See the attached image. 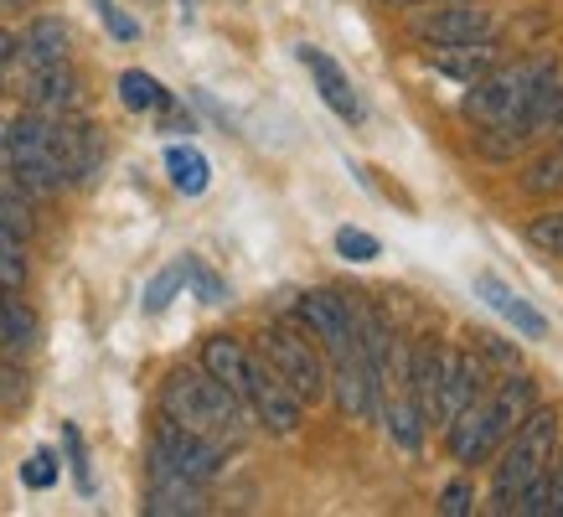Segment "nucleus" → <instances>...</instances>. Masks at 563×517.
<instances>
[{
    "instance_id": "1",
    "label": "nucleus",
    "mask_w": 563,
    "mask_h": 517,
    "mask_svg": "<svg viewBox=\"0 0 563 517\" xmlns=\"http://www.w3.org/2000/svg\"><path fill=\"white\" fill-rule=\"evenodd\" d=\"M538 404V383L528 373H512V378L492 383V394L471 398L465 409H455L444 419V446L461 465H476V461H492L501 440L522 425V414Z\"/></svg>"
},
{
    "instance_id": "2",
    "label": "nucleus",
    "mask_w": 563,
    "mask_h": 517,
    "mask_svg": "<svg viewBox=\"0 0 563 517\" xmlns=\"http://www.w3.org/2000/svg\"><path fill=\"white\" fill-rule=\"evenodd\" d=\"M161 414L207 435V440H218V446L239 440L243 425H249V404L233 388H222L207 367H176L172 378L161 383Z\"/></svg>"
},
{
    "instance_id": "3",
    "label": "nucleus",
    "mask_w": 563,
    "mask_h": 517,
    "mask_svg": "<svg viewBox=\"0 0 563 517\" xmlns=\"http://www.w3.org/2000/svg\"><path fill=\"white\" fill-rule=\"evenodd\" d=\"M553 450H559V414L543 409V404H532V409L522 414V425H517V430L501 440V450H496L492 513H501V517L512 513L517 492H522L538 471H548Z\"/></svg>"
},
{
    "instance_id": "4",
    "label": "nucleus",
    "mask_w": 563,
    "mask_h": 517,
    "mask_svg": "<svg viewBox=\"0 0 563 517\" xmlns=\"http://www.w3.org/2000/svg\"><path fill=\"white\" fill-rule=\"evenodd\" d=\"M548 78H559L553 57H517V63H496L486 78L465 84L471 94L461 99V109L476 124H507V120H517L538 94H543Z\"/></svg>"
},
{
    "instance_id": "5",
    "label": "nucleus",
    "mask_w": 563,
    "mask_h": 517,
    "mask_svg": "<svg viewBox=\"0 0 563 517\" xmlns=\"http://www.w3.org/2000/svg\"><path fill=\"white\" fill-rule=\"evenodd\" d=\"M5 172L16 176V187L26 197H47V191L68 187L63 161H57V140H52V114H16L5 124Z\"/></svg>"
},
{
    "instance_id": "6",
    "label": "nucleus",
    "mask_w": 563,
    "mask_h": 517,
    "mask_svg": "<svg viewBox=\"0 0 563 517\" xmlns=\"http://www.w3.org/2000/svg\"><path fill=\"white\" fill-rule=\"evenodd\" d=\"M258 358L290 383V394L300 398V404H321L325 398V358H321V346L310 342L306 331L264 327V337H258Z\"/></svg>"
},
{
    "instance_id": "7",
    "label": "nucleus",
    "mask_w": 563,
    "mask_h": 517,
    "mask_svg": "<svg viewBox=\"0 0 563 517\" xmlns=\"http://www.w3.org/2000/svg\"><path fill=\"white\" fill-rule=\"evenodd\" d=\"M222 446L218 440H207V435L187 430V425H176V419H155V440H151V465L161 471H176V476H187V482H212L222 471Z\"/></svg>"
},
{
    "instance_id": "8",
    "label": "nucleus",
    "mask_w": 563,
    "mask_h": 517,
    "mask_svg": "<svg viewBox=\"0 0 563 517\" xmlns=\"http://www.w3.org/2000/svg\"><path fill=\"white\" fill-rule=\"evenodd\" d=\"M243 404H249V419H258L269 435H295L300 419H306V404L290 394V383L274 373L264 358H249V388H243Z\"/></svg>"
},
{
    "instance_id": "9",
    "label": "nucleus",
    "mask_w": 563,
    "mask_h": 517,
    "mask_svg": "<svg viewBox=\"0 0 563 517\" xmlns=\"http://www.w3.org/2000/svg\"><path fill=\"white\" fill-rule=\"evenodd\" d=\"M496 32V16L476 0H450V6H429L424 16L413 21V42L424 47H471Z\"/></svg>"
},
{
    "instance_id": "10",
    "label": "nucleus",
    "mask_w": 563,
    "mask_h": 517,
    "mask_svg": "<svg viewBox=\"0 0 563 517\" xmlns=\"http://www.w3.org/2000/svg\"><path fill=\"white\" fill-rule=\"evenodd\" d=\"M295 321H300V327L321 342L325 358H342V352H352V346H357L342 290H310V295H300V300H295Z\"/></svg>"
},
{
    "instance_id": "11",
    "label": "nucleus",
    "mask_w": 563,
    "mask_h": 517,
    "mask_svg": "<svg viewBox=\"0 0 563 517\" xmlns=\"http://www.w3.org/2000/svg\"><path fill=\"white\" fill-rule=\"evenodd\" d=\"M52 140H57V161H63V176L68 182H93L103 166V135L99 124L88 120H52Z\"/></svg>"
},
{
    "instance_id": "12",
    "label": "nucleus",
    "mask_w": 563,
    "mask_h": 517,
    "mask_svg": "<svg viewBox=\"0 0 563 517\" xmlns=\"http://www.w3.org/2000/svg\"><path fill=\"white\" fill-rule=\"evenodd\" d=\"M300 63H306L310 78H316V88H321L325 109H331L336 120H346V124H362V114H367V109H362L352 78L336 68V57H325V52H316V47H300Z\"/></svg>"
},
{
    "instance_id": "13",
    "label": "nucleus",
    "mask_w": 563,
    "mask_h": 517,
    "mask_svg": "<svg viewBox=\"0 0 563 517\" xmlns=\"http://www.w3.org/2000/svg\"><path fill=\"white\" fill-rule=\"evenodd\" d=\"M476 295L496 310V316H501V321H507V327H517V337H528V342H543V337H548L543 310H532L528 300H522L507 279H496L492 270H481V275H476Z\"/></svg>"
},
{
    "instance_id": "14",
    "label": "nucleus",
    "mask_w": 563,
    "mask_h": 517,
    "mask_svg": "<svg viewBox=\"0 0 563 517\" xmlns=\"http://www.w3.org/2000/svg\"><path fill=\"white\" fill-rule=\"evenodd\" d=\"M145 513L151 517H197V513H207V492H202V482H187V476H176V471L151 465Z\"/></svg>"
},
{
    "instance_id": "15",
    "label": "nucleus",
    "mask_w": 563,
    "mask_h": 517,
    "mask_svg": "<svg viewBox=\"0 0 563 517\" xmlns=\"http://www.w3.org/2000/svg\"><path fill=\"white\" fill-rule=\"evenodd\" d=\"M481 394H492L486 362H481L476 352H450V358H444V419L455 409H465V404Z\"/></svg>"
},
{
    "instance_id": "16",
    "label": "nucleus",
    "mask_w": 563,
    "mask_h": 517,
    "mask_svg": "<svg viewBox=\"0 0 563 517\" xmlns=\"http://www.w3.org/2000/svg\"><path fill=\"white\" fill-rule=\"evenodd\" d=\"M249 358H254V352H249L239 337H228V331H218V337L202 342V367L222 388H233L239 398H243V388H249Z\"/></svg>"
},
{
    "instance_id": "17",
    "label": "nucleus",
    "mask_w": 563,
    "mask_h": 517,
    "mask_svg": "<svg viewBox=\"0 0 563 517\" xmlns=\"http://www.w3.org/2000/svg\"><path fill=\"white\" fill-rule=\"evenodd\" d=\"M26 99H32L36 114H68L73 103H78V73L68 63H52V68H32V88H26Z\"/></svg>"
},
{
    "instance_id": "18",
    "label": "nucleus",
    "mask_w": 563,
    "mask_h": 517,
    "mask_svg": "<svg viewBox=\"0 0 563 517\" xmlns=\"http://www.w3.org/2000/svg\"><path fill=\"white\" fill-rule=\"evenodd\" d=\"M21 42V57H26V68H52V63H68V21L57 16H36L26 32L16 36Z\"/></svg>"
},
{
    "instance_id": "19",
    "label": "nucleus",
    "mask_w": 563,
    "mask_h": 517,
    "mask_svg": "<svg viewBox=\"0 0 563 517\" xmlns=\"http://www.w3.org/2000/svg\"><path fill=\"white\" fill-rule=\"evenodd\" d=\"M496 63H501V52H496L492 36H486V42H471V47H434V73L455 78V84H476Z\"/></svg>"
},
{
    "instance_id": "20",
    "label": "nucleus",
    "mask_w": 563,
    "mask_h": 517,
    "mask_svg": "<svg viewBox=\"0 0 563 517\" xmlns=\"http://www.w3.org/2000/svg\"><path fill=\"white\" fill-rule=\"evenodd\" d=\"M377 409H383V425H388L393 446L404 450V455H419V446H424V414H419V404L409 394H398V398H383Z\"/></svg>"
},
{
    "instance_id": "21",
    "label": "nucleus",
    "mask_w": 563,
    "mask_h": 517,
    "mask_svg": "<svg viewBox=\"0 0 563 517\" xmlns=\"http://www.w3.org/2000/svg\"><path fill=\"white\" fill-rule=\"evenodd\" d=\"M120 103L130 114H151V109H172V94L155 84L145 68H124L120 73Z\"/></svg>"
},
{
    "instance_id": "22",
    "label": "nucleus",
    "mask_w": 563,
    "mask_h": 517,
    "mask_svg": "<svg viewBox=\"0 0 563 517\" xmlns=\"http://www.w3.org/2000/svg\"><path fill=\"white\" fill-rule=\"evenodd\" d=\"M32 342H36V316L11 290H0V346L5 352H26Z\"/></svg>"
},
{
    "instance_id": "23",
    "label": "nucleus",
    "mask_w": 563,
    "mask_h": 517,
    "mask_svg": "<svg viewBox=\"0 0 563 517\" xmlns=\"http://www.w3.org/2000/svg\"><path fill=\"white\" fill-rule=\"evenodd\" d=\"M166 172H172V187L187 191V197H202L207 182H212V172H207V155L191 151V145H172V151H166Z\"/></svg>"
},
{
    "instance_id": "24",
    "label": "nucleus",
    "mask_w": 563,
    "mask_h": 517,
    "mask_svg": "<svg viewBox=\"0 0 563 517\" xmlns=\"http://www.w3.org/2000/svg\"><path fill=\"white\" fill-rule=\"evenodd\" d=\"M0 228L11 233V239H32L36 233V218H32V202L21 197V187L16 191H0Z\"/></svg>"
},
{
    "instance_id": "25",
    "label": "nucleus",
    "mask_w": 563,
    "mask_h": 517,
    "mask_svg": "<svg viewBox=\"0 0 563 517\" xmlns=\"http://www.w3.org/2000/svg\"><path fill=\"white\" fill-rule=\"evenodd\" d=\"M528 243L538 249V254H553L563 258V207H553V212H538L528 223Z\"/></svg>"
},
{
    "instance_id": "26",
    "label": "nucleus",
    "mask_w": 563,
    "mask_h": 517,
    "mask_svg": "<svg viewBox=\"0 0 563 517\" xmlns=\"http://www.w3.org/2000/svg\"><path fill=\"white\" fill-rule=\"evenodd\" d=\"M187 285V264H172V270H161V275L151 279V290H145V310L151 316H161V310L176 300V290Z\"/></svg>"
},
{
    "instance_id": "27",
    "label": "nucleus",
    "mask_w": 563,
    "mask_h": 517,
    "mask_svg": "<svg viewBox=\"0 0 563 517\" xmlns=\"http://www.w3.org/2000/svg\"><path fill=\"white\" fill-rule=\"evenodd\" d=\"M26 285V258H21V239H11L0 228V290H21Z\"/></svg>"
},
{
    "instance_id": "28",
    "label": "nucleus",
    "mask_w": 563,
    "mask_h": 517,
    "mask_svg": "<svg viewBox=\"0 0 563 517\" xmlns=\"http://www.w3.org/2000/svg\"><path fill=\"white\" fill-rule=\"evenodd\" d=\"M336 254L352 258V264H373L383 254V243L373 233H362V228H336Z\"/></svg>"
},
{
    "instance_id": "29",
    "label": "nucleus",
    "mask_w": 563,
    "mask_h": 517,
    "mask_svg": "<svg viewBox=\"0 0 563 517\" xmlns=\"http://www.w3.org/2000/svg\"><path fill=\"white\" fill-rule=\"evenodd\" d=\"M181 264H187V279L197 285V295H202L207 306H218V300H228V285H222V279L212 275V270H207L202 258H181Z\"/></svg>"
},
{
    "instance_id": "30",
    "label": "nucleus",
    "mask_w": 563,
    "mask_h": 517,
    "mask_svg": "<svg viewBox=\"0 0 563 517\" xmlns=\"http://www.w3.org/2000/svg\"><path fill=\"white\" fill-rule=\"evenodd\" d=\"M21 482L32 486V492H47V486L57 482V455H52V450H36L32 461L21 465Z\"/></svg>"
},
{
    "instance_id": "31",
    "label": "nucleus",
    "mask_w": 563,
    "mask_h": 517,
    "mask_svg": "<svg viewBox=\"0 0 563 517\" xmlns=\"http://www.w3.org/2000/svg\"><path fill=\"white\" fill-rule=\"evenodd\" d=\"M63 446H68V461H73V476H78V492H93V471H88V455H84V435L63 430Z\"/></svg>"
},
{
    "instance_id": "32",
    "label": "nucleus",
    "mask_w": 563,
    "mask_h": 517,
    "mask_svg": "<svg viewBox=\"0 0 563 517\" xmlns=\"http://www.w3.org/2000/svg\"><path fill=\"white\" fill-rule=\"evenodd\" d=\"M471 502H476V492H471V486H465V482H450L440 492V513L444 517H465V513H471Z\"/></svg>"
},
{
    "instance_id": "33",
    "label": "nucleus",
    "mask_w": 563,
    "mask_h": 517,
    "mask_svg": "<svg viewBox=\"0 0 563 517\" xmlns=\"http://www.w3.org/2000/svg\"><path fill=\"white\" fill-rule=\"evenodd\" d=\"M99 16H103V26H109V32L120 36V42H135V36H140V26H135L130 16H124L114 0H99Z\"/></svg>"
},
{
    "instance_id": "34",
    "label": "nucleus",
    "mask_w": 563,
    "mask_h": 517,
    "mask_svg": "<svg viewBox=\"0 0 563 517\" xmlns=\"http://www.w3.org/2000/svg\"><path fill=\"white\" fill-rule=\"evenodd\" d=\"M548 486H553V507H548V517H563V450H553V461H548Z\"/></svg>"
},
{
    "instance_id": "35",
    "label": "nucleus",
    "mask_w": 563,
    "mask_h": 517,
    "mask_svg": "<svg viewBox=\"0 0 563 517\" xmlns=\"http://www.w3.org/2000/svg\"><path fill=\"white\" fill-rule=\"evenodd\" d=\"M16 47H21L16 36H11V32H0V78H5V68L16 63Z\"/></svg>"
},
{
    "instance_id": "36",
    "label": "nucleus",
    "mask_w": 563,
    "mask_h": 517,
    "mask_svg": "<svg viewBox=\"0 0 563 517\" xmlns=\"http://www.w3.org/2000/svg\"><path fill=\"white\" fill-rule=\"evenodd\" d=\"M0 398H21V373L16 367H0Z\"/></svg>"
},
{
    "instance_id": "37",
    "label": "nucleus",
    "mask_w": 563,
    "mask_h": 517,
    "mask_svg": "<svg viewBox=\"0 0 563 517\" xmlns=\"http://www.w3.org/2000/svg\"><path fill=\"white\" fill-rule=\"evenodd\" d=\"M377 6H398L404 11V6H424V0H377Z\"/></svg>"
},
{
    "instance_id": "38",
    "label": "nucleus",
    "mask_w": 563,
    "mask_h": 517,
    "mask_svg": "<svg viewBox=\"0 0 563 517\" xmlns=\"http://www.w3.org/2000/svg\"><path fill=\"white\" fill-rule=\"evenodd\" d=\"M0 172H5V120H0Z\"/></svg>"
},
{
    "instance_id": "39",
    "label": "nucleus",
    "mask_w": 563,
    "mask_h": 517,
    "mask_svg": "<svg viewBox=\"0 0 563 517\" xmlns=\"http://www.w3.org/2000/svg\"><path fill=\"white\" fill-rule=\"evenodd\" d=\"M5 6H32V0H5Z\"/></svg>"
}]
</instances>
